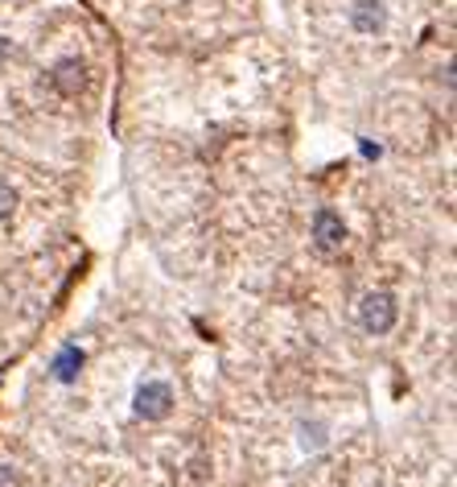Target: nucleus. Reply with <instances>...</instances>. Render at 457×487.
<instances>
[{
	"label": "nucleus",
	"instance_id": "3",
	"mask_svg": "<svg viewBox=\"0 0 457 487\" xmlns=\"http://www.w3.org/2000/svg\"><path fill=\"white\" fill-rule=\"evenodd\" d=\"M170 409H173V389H170V384H161V380L140 384L137 413L145 417V422H161V417H170Z\"/></svg>",
	"mask_w": 457,
	"mask_h": 487
},
{
	"label": "nucleus",
	"instance_id": "5",
	"mask_svg": "<svg viewBox=\"0 0 457 487\" xmlns=\"http://www.w3.org/2000/svg\"><path fill=\"white\" fill-rule=\"evenodd\" d=\"M79 368H83V351H79V347H62V351L54 356V364H50V372H54L58 384H75Z\"/></svg>",
	"mask_w": 457,
	"mask_h": 487
},
{
	"label": "nucleus",
	"instance_id": "6",
	"mask_svg": "<svg viewBox=\"0 0 457 487\" xmlns=\"http://www.w3.org/2000/svg\"><path fill=\"white\" fill-rule=\"evenodd\" d=\"M379 25H383V4H379V0H362L359 9H354V29L375 33Z\"/></svg>",
	"mask_w": 457,
	"mask_h": 487
},
{
	"label": "nucleus",
	"instance_id": "7",
	"mask_svg": "<svg viewBox=\"0 0 457 487\" xmlns=\"http://www.w3.org/2000/svg\"><path fill=\"white\" fill-rule=\"evenodd\" d=\"M12 211H17V190L9 182H0V219L12 215Z\"/></svg>",
	"mask_w": 457,
	"mask_h": 487
},
{
	"label": "nucleus",
	"instance_id": "1",
	"mask_svg": "<svg viewBox=\"0 0 457 487\" xmlns=\"http://www.w3.org/2000/svg\"><path fill=\"white\" fill-rule=\"evenodd\" d=\"M359 323H362V331H371V335H387L395 326V298L383 290L367 293L359 306Z\"/></svg>",
	"mask_w": 457,
	"mask_h": 487
},
{
	"label": "nucleus",
	"instance_id": "4",
	"mask_svg": "<svg viewBox=\"0 0 457 487\" xmlns=\"http://www.w3.org/2000/svg\"><path fill=\"white\" fill-rule=\"evenodd\" d=\"M87 83V66L79 58H62V63L54 66V87L62 91V96H79V87Z\"/></svg>",
	"mask_w": 457,
	"mask_h": 487
},
{
	"label": "nucleus",
	"instance_id": "2",
	"mask_svg": "<svg viewBox=\"0 0 457 487\" xmlns=\"http://www.w3.org/2000/svg\"><path fill=\"white\" fill-rule=\"evenodd\" d=\"M313 244H318V252H326V256L342 252V244H346V223H342L338 211L321 206L318 215H313Z\"/></svg>",
	"mask_w": 457,
	"mask_h": 487
}]
</instances>
